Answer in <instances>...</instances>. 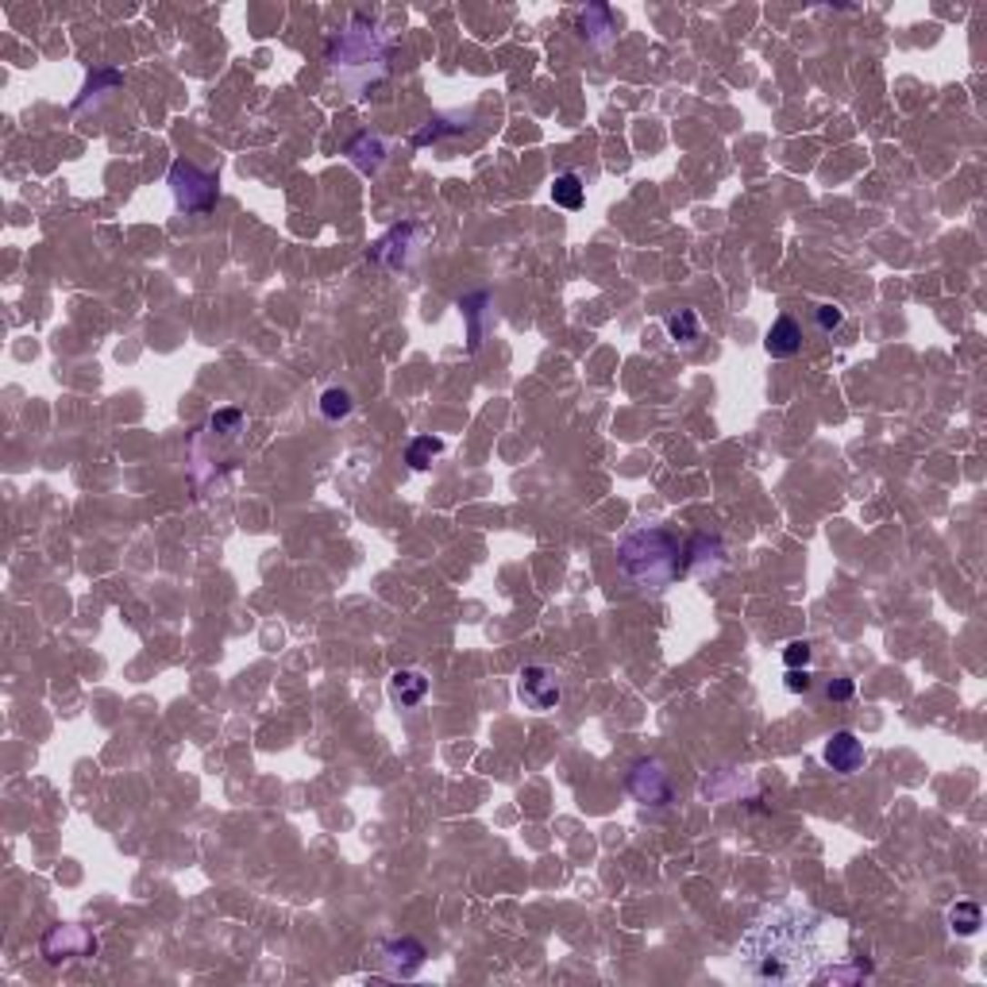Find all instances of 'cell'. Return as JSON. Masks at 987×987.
<instances>
[{
  "label": "cell",
  "mask_w": 987,
  "mask_h": 987,
  "mask_svg": "<svg viewBox=\"0 0 987 987\" xmlns=\"http://www.w3.org/2000/svg\"><path fill=\"white\" fill-rule=\"evenodd\" d=\"M521 699H525V706H532V710H556L559 706V683H556V675L548 671V668H540V663H532V668H525L521 671Z\"/></svg>",
  "instance_id": "cell-5"
},
{
  "label": "cell",
  "mask_w": 987,
  "mask_h": 987,
  "mask_svg": "<svg viewBox=\"0 0 987 987\" xmlns=\"http://www.w3.org/2000/svg\"><path fill=\"white\" fill-rule=\"evenodd\" d=\"M96 952V937L86 926H51L43 937V957L58 964V961H74V957H93Z\"/></svg>",
  "instance_id": "cell-4"
},
{
  "label": "cell",
  "mask_w": 987,
  "mask_h": 987,
  "mask_svg": "<svg viewBox=\"0 0 987 987\" xmlns=\"http://www.w3.org/2000/svg\"><path fill=\"white\" fill-rule=\"evenodd\" d=\"M811 683H814V679H811V671H806V668H787V690L791 694H806V690H811Z\"/></svg>",
  "instance_id": "cell-23"
},
{
  "label": "cell",
  "mask_w": 987,
  "mask_h": 987,
  "mask_svg": "<svg viewBox=\"0 0 987 987\" xmlns=\"http://www.w3.org/2000/svg\"><path fill=\"white\" fill-rule=\"evenodd\" d=\"M482 305H490V294H471V297H463V301H459V309H463V317H467V325H471V332H467V347H471V351H478V344H482V325H478Z\"/></svg>",
  "instance_id": "cell-15"
},
{
  "label": "cell",
  "mask_w": 987,
  "mask_h": 987,
  "mask_svg": "<svg viewBox=\"0 0 987 987\" xmlns=\"http://www.w3.org/2000/svg\"><path fill=\"white\" fill-rule=\"evenodd\" d=\"M663 325H668V336L675 339V344H694V339H699V328H702L694 309H675Z\"/></svg>",
  "instance_id": "cell-13"
},
{
  "label": "cell",
  "mask_w": 987,
  "mask_h": 987,
  "mask_svg": "<svg viewBox=\"0 0 987 987\" xmlns=\"http://www.w3.org/2000/svg\"><path fill=\"white\" fill-rule=\"evenodd\" d=\"M764 347H768L771 359H791V355H799L802 351V325H799L795 317H780L768 328Z\"/></svg>",
  "instance_id": "cell-10"
},
{
  "label": "cell",
  "mask_w": 987,
  "mask_h": 987,
  "mask_svg": "<svg viewBox=\"0 0 987 987\" xmlns=\"http://www.w3.org/2000/svg\"><path fill=\"white\" fill-rule=\"evenodd\" d=\"M239 425H244V413H239V409H220V413H213V420H208V428L224 432V436L236 432Z\"/></svg>",
  "instance_id": "cell-20"
},
{
  "label": "cell",
  "mask_w": 987,
  "mask_h": 987,
  "mask_svg": "<svg viewBox=\"0 0 987 987\" xmlns=\"http://www.w3.org/2000/svg\"><path fill=\"white\" fill-rule=\"evenodd\" d=\"M456 132H463V124H444V120H428L425 127H417L413 132V147H428V143H436V139H444V136H456Z\"/></svg>",
  "instance_id": "cell-18"
},
{
  "label": "cell",
  "mask_w": 987,
  "mask_h": 987,
  "mask_svg": "<svg viewBox=\"0 0 987 987\" xmlns=\"http://www.w3.org/2000/svg\"><path fill=\"white\" fill-rule=\"evenodd\" d=\"M440 451H444V440H436V436H417V440L409 444V451H406V463L413 467V471H425Z\"/></svg>",
  "instance_id": "cell-16"
},
{
  "label": "cell",
  "mask_w": 987,
  "mask_h": 987,
  "mask_svg": "<svg viewBox=\"0 0 987 987\" xmlns=\"http://www.w3.org/2000/svg\"><path fill=\"white\" fill-rule=\"evenodd\" d=\"M166 186L174 193L177 208H186V213H208V208L217 205V177L205 174L201 166L186 163V158H177V163L170 166Z\"/></svg>",
  "instance_id": "cell-2"
},
{
  "label": "cell",
  "mask_w": 987,
  "mask_h": 987,
  "mask_svg": "<svg viewBox=\"0 0 987 987\" xmlns=\"http://www.w3.org/2000/svg\"><path fill=\"white\" fill-rule=\"evenodd\" d=\"M351 409H355V401H351L347 390H339V386H332V390L320 394V413H325L328 420H344Z\"/></svg>",
  "instance_id": "cell-17"
},
{
  "label": "cell",
  "mask_w": 987,
  "mask_h": 987,
  "mask_svg": "<svg viewBox=\"0 0 987 987\" xmlns=\"http://www.w3.org/2000/svg\"><path fill=\"white\" fill-rule=\"evenodd\" d=\"M425 694H428V675L425 671H417V668H401L390 675V702L401 706V710H413L425 702Z\"/></svg>",
  "instance_id": "cell-9"
},
{
  "label": "cell",
  "mask_w": 987,
  "mask_h": 987,
  "mask_svg": "<svg viewBox=\"0 0 987 987\" xmlns=\"http://www.w3.org/2000/svg\"><path fill=\"white\" fill-rule=\"evenodd\" d=\"M382 961L390 964L394 976H413L425 964V945L417 937H394V942H382Z\"/></svg>",
  "instance_id": "cell-8"
},
{
  "label": "cell",
  "mask_w": 987,
  "mask_h": 987,
  "mask_svg": "<svg viewBox=\"0 0 987 987\" xmlns=\"http://www.w3.org/2000/svg\"><path fill=\"white\" fill-rule=\"evenodd\" d=\"M629 795H633L640 806H656V811H663V806H671L675 802V787H671V771L660 764V760H637L633 768H629Z\"/></svg>",
  "instance_id": "cell-3"
},
{
  "label": "cell",
  "mask_w": 987,
  "mask_h": 987,
  "mask_svg": "<svg viewBox=\"0 0 987 987\" xmlns=\"http://www.w3.org/2000/svg\"><path fill=\"white\" fill-rule=\"evenodd\" d=\"M552 201L559 208H582V201H587V186H582V177L579 174H559L556 182H552Z\"/></svg>",
  "instance_id": "cell-12"
},
{
  "label": "cell",
  "mask_w": 987,
  "mask_h": 987,
  "mask_svg": "<svg viewBox=\"0 0 987 987\" xmlns=\"http://www.w3.org/2000/svg\"><path fill=\"white\" fill-rule=\"evenodd\" d=\"M949 926H952V933H961V937H972L980 926H983V911L976 902H957L949 911Z\"/></svg>",
  "instance_id": "cell-14"
},
{
  "label": "cell",
  "mask_w": 987,
  "mask_h": 987,
  "mask_svg": "<svg viewBox=\"0 0 987 987\" xmlns=\"http://www.w3.org/2000/svg\"><path fill=\"white\" fill-rule=\"evenodd\" d=\"M347 155H351V163L359 166L363 174H375L382 166V155H386V143L378 136H359V139H351L347 143Z\"/></svg>",
  "instance_id": "cell-11"
},
{
  "label": "cell",
  "mask_w": 987,
  "mask_h": 987,
  "mask_svg": "<svg viewBox=\"0 0 987 987\" xmlns=\"http://www.w3.org/2000/svg\"><path fill=\"white\" fill-rule=\"evenodd\" d=\"M821 760H825V764H830L833 771H841V775H852L856 768L864 764V740L856 737L852 730H841V733H833L830 740H825Z\"/></svg>",
  "instance_id": "cell-6"
},
{
  "label": "cell",
  "mask_w": 987,
  "mask_h": 987,
  "mask_svg": "<svg viewBox=\"0 0 987 987\" xmlns=\"http://www.w3.org/2000/svg\"><path fill=\"white\" fill-rule=\"evenodd\" d=\"M618 27H621V20L606 5H587L579 12V35L587 43H594V46H609L613 39H618Z\"/></svg>",
  "instance_id": "cell-7"
},
{
  "label": "cell",
  "mask_w": 987,
  "mask_h": 987,
  "mask_svg": "<svg viewBox=\"0 0 987 987\" xmlns=\"http://www.w3.org/2000/svg\"><path fill=\"white\" fill-rule=\"evenodd\" d=\"M811 656H814L811 640H791L787 649H783V663H787V668H806V663H811Z\"/></svg>",
  "instance_id": "cell-19"
},
{
  "label": "cell",
  "mask_w": 987,
  "mask_h": 987,
  "mask_svg": "<svg viewBox=\"0 0 987 987\" xmlns=\"http://www.w3.org/2000/svg\"><path fill=\"white\" fill-rule=\"evenodd\" d=\"M841 320H845V313H841L837 305H830V301L818 305V328H821V332H837Z\"/></svg>",
  "instance_id": "cell-21"
},
{
  "label": "cell",
  "mask_w": 987,
  "mask_h": 987,
  "mask_svg": "<svg viewBox=\"0 0 987 987\" xmlns=\"http://www.w3.org/2000/svg\"><path fill=\"white\" fill-rule=\"evenodd\" d=\"M679 540L671 537L668 529H637L618 544V563L621 571L637 582V587H652V590H663L671 587L683 571V559H679Z\"/></svg>",
  "instance_id": "cell-1"
},
{
  "label": "cell",
  "mask_w": 987,
  "mask_h": 987,
  "mask_svg": "<svg viewBox=\"0 0 987 987\" xmlns=\"http://www.w3.org/2000/svg\"><path fill=\"white\" fill-rule=\"evenodd\" d=\"M825 694H830V702H849L852 694H856V683H852V679H845V675H841V679H830Z\"/></svg>",
  "instance_id": "cell-22"
}]
</instances>
